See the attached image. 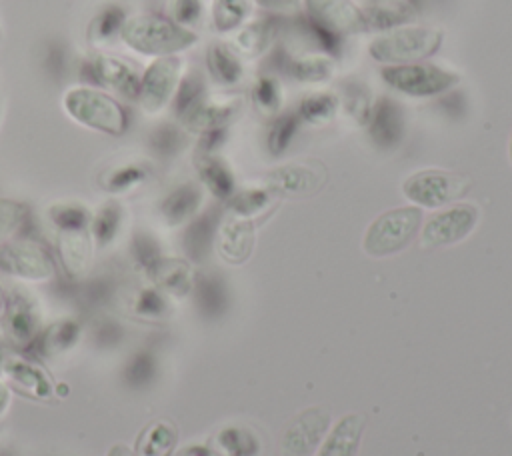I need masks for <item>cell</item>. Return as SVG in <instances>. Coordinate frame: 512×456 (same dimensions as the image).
<instances>
[{"label": "cell", "instance_id": "cell-1", "mask_svg": "<svg viewBox=\"0 0 512 456\" xmlns=\"http://www.w3.org/2000/svg\"><path fill=\"white\" fill-rule=\"evenodd\" d=\"M120 40L130 50L142 56H174L182 50L192 48L198 42L194 30H186L160 14H136L128 16Z\"/></svg>", "mask_w": 512, "mask_h": 456}, {"label": "cell", "instance_id": "cell-2", "mask_svg": "<svg viewBox=\"0 0 512 456\" xmlns=\"http://www.w3.org/2000/svg\"><path fill=\"white\" fill-rule=\"evenodd\" d=\"M442 40L440 28L404 24L376 34L368 44V54L384 66L422 62L440 50Z\"/></svg>", "mask_w": 512, "mask_h": 456}, {"label": "cell", "instance_id": "cell-3", "mask_svg": "<svg viewBox=\"0 0 512 456\" xmlns=\"http://www.w3.org/2000/svg\"><path fill=\"white\" fill-rule=\"evenodd\" d=\"M62 106L68 118L84 128L110 136H120L128 130L126 110L114 96L100 88L72 86L64 92Z\"/></svg>", "mask_w": 512, "mask_h": 456}, {"label": "cell", "instance_id": "cell-4", "mask_svg": "<svg viewBox=\"0 0 512 456\" xmlns=\"http://www.w3.org/2000/svg\"><path fill=\"white\" fill-rule=\"evenodd\" d=\"M380 76L392 90L412 98H432L452 90L460 82L458 72L428 62L382 66Z\"/></svg>", "mask_w": 512, "mask_h": 456}, {"label": "cell", "instance_id": "cell-5", "mask_svg": "<svg viewBox=\"0 0 512 456\" xmlns=\"http://www.w3.org/2000/svg\"><path fill=\"white\" fill-rule=\"evenodd\" d=\"M422 212L416 206L392 208L380 214L364 234V250L370 256H390L400 252L416 236Z\"/></svg>", "mask_w": 512, "mask_h": 456}, {"label": "cell", "instance_id": "cell-6", "mask_svg": "<svg viewBox=\"0 0 512 456\" xmlns=\"http://www.w3.org/2000/svg\"><path fill=\"white\" fill-rule=\"evenodd\" d=\"M4 342L16 350H28L44 328L42 306L38 298L24 286H16L6 296L0 318Z\"/></svg>", "mask_w": 512, "mask_h": 456}, {"label": "cell", "instance_id": "cell-7", "mask_svg": "<svg viewBox=\"0 0 512 456\" xmlns=\"http://www.w3.org/2000/svg\"><path fill=\"white\" fill-rule=\"evenodd\" d=\"M470 186L472 180L466 174L428 168L414 172L410 178H406L402 184V192L408 200L424 208H440L466 196Z\"/></svg>", "mask_w": 512, "mask_h": 456}, {"label": "cell", "instance_id": "cell-8", "mask_svg": "<svg viewBox=\"0 0 512 456\" xmlns=\"http://www.w3.org/2000/svg\"><path fill=\"white\" fill-rule=\"evenodd\" d=\"M0 272L22 282H48L56 266L48 248L34 238H10L0 244Z\"/></svg>", "mask_w": 512, "mask_h": 456}, {"label": "cell", "instance_id": "cell-9", "mask_svg": "<svg viewBox=\"0 0 512 456\" xmlns=\"http://www.w3.org/2000/svg\"><path fill=\"white\" fill-rule=\"evenodd\" d=\"M180 78H182V60L176 54L154 58L146 66L140 78V90L136 100L142 112L150 116L160 114L172 102Z\"/></svg>", "mask_w": 512, "mask_h": 456}, {"label": "cell", "instance_id": "cell-10", "mask_svg": "<svg viewBox=\"0 0 512 456\" xmlns=\"http://www.w3.org/2000/svg\"><path fill=\"white\" fill-rule=\"evenodd\" d=\"M82 76H86L90 84L102 86L118 96L132 100L138 98L142 74H138V70L124 58L94 52L82 64Z\"/></svg>", "mask_w": 512, "mask_h": 456}, {"label": "cell", "instance_id": "cell-11", "mask_svg": "<svg viewBox=\"0 0 512 456\" xmlns=\"http://www.w3.org/2000/svg\"><path fill=\"white\" fill-rule=\"evenodd\" d=\"M328 180V170L318 160H300L282 164L266 174V188L286 198L316 194Z\"/></svg>", "mask_w": 512, "mask_h": 456}, {"label": "cell", "instance_id": "cell-12", "mask_svg": "<svg viewBox=\"0 0 512 456\" xmlns=\"http://www.w3.org/2000/svg\"><path fill=\"white\" fill-rule=\"evenodd\" d=\"M478 222V208L474 204H454L438 214H432L422 230L420 246L438 248L464 240Z\"/></svg>", "mask_w": 512, "mask_h": 456}, {"label": "cell", "instance_id": "cell-13", "mask_svg": "<svg viewBox=\"0 0 512 456\" xmlns=\"http://www.w3.org/2000/svg\"><path fill=\"white\" fill-rule=\"evenodd\" d=\"M304 16L342 38L364 32L362 8L354 0H304Z\"/></svg>", "mask_w": 512, "mask_h": 456}, {"label": "cell", "instance_id": "cell-14", "mask_svg": "<svg viewBox=\"0 0 512 456\" xmlns=\"http://www.w3.org/2000/svg\"><path fill=\"white\" fill-rule=\"evenodd\" d=\"M328 424H330L328 410L320 406L306 408L286 424L280 438L282 452L286 456H308L326 434Z\"/></svg>", "mask_w": 512, "mask_h": 456}, {"label": "cell", "instance_id": "cell-15", "mask_svg": "<svg viewBox=\"0 0 512 456\" xmlns=\"http://www.w3.org/2000/svg\"><path fill=\"white\" fill-rule=\"evenodd\" d=\"M270 66L276 72L304 84L328 82L336 72L334 60L326 54H292L286 48L274 50Z\"/></svg>", "mask_w": 512, "mask_h": 456}, {"label": "cell", "instance_id": "cell-16", "mask_svg": "<svg viewBox=\"0 0 512 456\" xmlns=\"http://www.w3.org/2000/svg\"><path fill=\"white\" fill-rule=\"evenodd\" d=\"M366 130L370 140L382 148H396L406 134L404 108L390 96H380L374 100L370 116L366 120Z\"/></svg>", "mask_w": 512, "mask_h": 456}, {"label": "cell", "instance_id": "cell-17", "mask_svg": "<svg viewBox=\"0 0 512 456\" xmlns=\"http://www.w3.org/2000/svg\"><path fill=\"white\" fill-rule=\"evenodd\" d=\"M0 372L6 376L10 388L22 396L34 400H50L54 396V382L34 360L16 356L6 358Z\"/></svg>", "mask_w": 512, "mask_h": 456}, {"label": "cell", "instance_id": "cell-18", "mask_svg": "<svg viewBox=\"0 0 512 456\" xmlns=\"http://www.w3.org/2000/svg\"><path fill=\"white\" fill-rule=\"evenodd\" d=\"M152 164L146 158H122L112 164H108L98 174V186L110 194V196H122L130 194L138 188H142L152 178Z\"/></svg>", "mask_w": 512, "mask_h": 456}, {"label": "cell", "instance_id": "cell-19", "mask_svg": "<svg viewBox=\"0 0 512 456\" xmlns=\"http://www.w3.org/2000/svg\"><path fill=\"white\" fill-rule=\"evenodd\" d=\"M242 110L240 96H226V98H204L194 110L180 118V126L188 132H208L216 128H226Z\"/></svg>", "mask_w": 512, "mask_h": 456}, {"label": "cell", "instance_id": "cell-20", "mask_svg": "<svg viewBox=\"0 0 512 456\" xmlns=\"http://www.w3.org/2000/svg\"><path fill=\"white\" fill-rule=\"evenodd\" d=\"M56 250L62 268L70 280H82L90 270L94 256V242L90 228L56 230Z\"/></svg>", "mask_w": 512, "mask_h": 456}, {"label": "cell", "instance_id": "cell-21", "mask_svg": "<svg viewBox=\"0 0 512 456\" xmlns=\"http://www.w3.org/2000/svg\"><path fill=\"white\" fill-rule=\"evenodd\" d=\"M82 336V324L76 318H60L44 326L34 344L26 350L36 360H52L72 350Z\"/></svg>", "mask_w": 512, "mask_h": 456}, {"label": "cell", "instance_id": "cell-22", "mask_svg": "<svg viewBox=\"0 0 512 456\" xmlns=\"http://www.w3.org/2000/svg\"><path fill=\"white\" fill-rule=\"evenodd\" d=\"M146 278L168 298H182L194 288V272L184 258L162 256Z\"/></svg>", "mask_w": 512, "mask_h": 456}, {"label": "cell", "instance_id": "cell-23", "mask_svg": "<svg viewBox=\"0 0 512 456\" xmlns=\"http://www.w3.org/2000/svg\"><path fill=\"white\" fill-rule=\"evenodd\" d=\"M416 10L406 0H370L362 6L364 32H386L404 24H410Z\"/></svg>", "mask_w": 512, "mask_h": 456}, {"label": "cell", "instance_id": "cell-24", "mask_svg": "<svg viewBox=\"0 0 512 456\" xmlns=\"http://www.w3.org/2000/svg\"><path fill=\"white\" fill-rule=\"evenodd\" d=\"M254 246V226L248 220L230 218L222 222L216 230V248L218 254L230 262L240 264L244 262Z\"/></svg>", "mask_w": 512, "mask_h": 456}, {"label": "cell", "instance_id": "cell-25", "mask_svg": "<svg viewBox=\"0 0 512 456\" xmlns=\"http://www.w3.org/2000/svg\"><path fill=\"white\" fill-rule=\"evenodd\" d=\"M200 204H202V190L192 182H184L172 188L160 200L158 216L166 226L174 228L184 222H190L196 216Z\"/></svg>", "mask_w": 512, "mask_h": 456}, {"label": "cell", "instance_id": "cell-26", "mask_svg": "<svg viewBox=\"0 0 512 456\" xmlns=\"http://www.w3.org/2000/svg\"><path fill=\"white\" fill-rule=\"evenodd\" d=\"M278 34V16L270 14L252 22H246L242 28L236 30L232 38V48L244 58H258L262 56Z\"/></svg>", "mask_w": 512, "mask_h": 456}, {"label": "cell", "instance_id": "cell-27", "mask_svg": "<svg viewBox=\"0 0 512 456\" xmlns=\"http://www.w3.org/2000/svg\"><path fill=\"white\" fill-rule=\"evenodd\" d=\"M124 224H126L124 204L114 196L102 202L92 212V220H90V236H92L94 248L98 250L110 248L122 234Z\"/></svg>", "mask_w": 512, "mask_h": 456}, {"label": "cell", "instance_id": "cell-28", "mask_svg": "<svg viewBox=\"0 0 512 456\" xmlns=\"http://www.w3.org/2000/svg\"><path fill=\"white\" fill-rule=\"evenodd\" d=\"M366 426L364 414H348L338 420L318 456H356Z\"/></svg>", "mask_w": 512, "mask_h": 456}, {"label": "cell", "instance_id": "cell-29", "mask_svg": "<svg viewBox=\"0 0 512 456\" xmlns=\"http://www.w3.org/2000/svg\"><path fill=\"white\" fill-rule=\"evenodd\" d=\"M206 66L212 80L220 86H236L244 76L240 54L222 40H216L208 46Z\"/></svg>", "mask_w": 512, "mask_h": 456}, {"label": "cell", "instance_id": "cell-30", "mask_svg": "<svg viewBox=\"0 0 512 456\" xmlns=\"http://www.w3.org/2000/svg\"><path fill=\"white\" fill-rule=\"evenodd\" d=\"M340 110V96L332 90H310L304 92L298 100L296 114L300 122L312 126H326L330 124Z\"/></svg>", "mask_w": 512, "mask_h": 456}, {"label": "cell", "instance_id": "cell-31", "mask_svg": "<svg viewBox=\"0 0 512 456\" xmlns=\"http://www.w3.org/2000/svg\"><path fill=\"white\" fill-rule=\"evenodd\" d=\"M196 170L202 184L220 200H230L234 194V174L218 154H196Z\"/></svg>", "mask_w": 512, "mask_h": 456}, {"label": "cell", "instance_id": "cell-32", "mask_svg": "<svg viewBox=\"0 0 512 456\" xmlns=\"http://www.w3.org/2000/svg\"><path fill=\"white\" fill-rule=\"evenodd\" d=\"M126 20H128V14L124 6L112 4V2L100 6L98 12L88 22V30H86L88 44L94 48L110 44L116 36H120Z\"/></svg>", "mask_w": 512, "mask_h": 456}, {"label": "cell", "instance_id": "cell-33", "mask_svg": "<svg viewBox=\"0 0 512 456\" xmlns=\"http://www.w3.org/2000/svg\"><path fill=\"white\" fill-rule=\"evenodd\" d=\"M126 310L132 318L144 322H158L170 314V298L156 286H142L128 294Z\"/></svg>", "mask_w": 512, "mask_h": 456}, {"label": "cell", "instance_id": "cell-34", "mask_svg": "<svg viewBox=\"0 0 512 456\" xmlns=\"http://www.w3.org/2000/svg\"><path fill=\"white\" fill-rule=\"evenodd\" d=\"M178 442V430L168 420L150 422L136 440V456H170Z\"/></svg>", "mask_w": 512, "mask_h": 456}, {"label": "cell", "instance_id": "cell-35", "mask_svg": "<svg viewBox=\"0 0 512 456\" xmlns=\"http://www.w3.org/2000/svg\"><path fill=\"white\" fill-rule=\"evenodd\" d=\"M162 244L150 230H134L128 240V264L134 272L148 274L150 268L162 258Z\"/></svg>", "mask_w": 512, "mask_h": 456}, {"label": "cell", "instance_id": "cell-36", "mask_svg": "<svg viewBox=\"0 0 512 456\" xmlns=\"http://www.w3.org/2000/svg\"><path fill=\"white\" fill-rule=\"evenodd\" d=\"M216 218L212 212H206L198 218H192L186 232H184V250L188 254L190 260H204L212 242H214V236H216Z\"/></svg>", "mask_w": 512, "mask_h": 456}, {"label": "cell", "instance_id": "cell-37", "mask_svg": "<svg viewBox=\"0 0 512 456\" xmlns=\"http://www.w3.org/2000/svg\"><path fill=\"white\" fill-rule=\"evenodd\" d=\"M300 128V118L296 110H284L272 116L266 130V148L272 156H280L292 144L296 132Z\"/></svg>", "mask_w": 512, "mask_h": 456}, {"label": "cell", "instance_id": "cell-38", "mask_svg": "<svg viewBox=\"0 0 512 456\" xmlns=\"http://www.w3.org/2000/svg\"><path fill=\"white\" fill-rule=\"evenodd\" d=\"M212 24L218 32H236L252 14V0H214Z\"/></svg>", "mask_w": 512, "mask_h": 456}, {"label": "cell", "instance_id": "cell-39", "mask_svg": "<svg viewBox=\"0 0 512 456\" xmlns=\"http://www.w3.org/2000/svg\"><path fill=\"white\" fill-rule=\"evenodd\" d=\"M46 216L54 226V230H78V228H90L92 210L82 202L62 200V202H54L46 210Z\"/></svg>", "mask_w": 512, "mask_h": 456}, {"label": "cell", "instance_id": "cell-40", "mask_svg": "<svg viewBox=\"0 0 512 456\" xmlns=\"http://www.w3.org/2000/svg\"><path fill=\"white\" fill-rule=\"evenodd\" d=\"M156 374H158V362H156V356L148 350L134 352L122 368V380L132 390L148 388L156 380Z\"/></svg>", "mask_w": 512, "mask_h": 456}, {"label": "cell", "instance_id": "cell-41", "mask_svg": "<svg viewBox=\"0 0 512 456\" xmlns=\"http://www.w3.org/2000/svg\"><path fill=\"white\" fill-rule=\"evenodd\" d=\"M204 98H206V82H204L202 74L188 72V74H182L170 106H172L176 118L180 120L190 110H194Z\"/></svg>", "mask_w": 512, "mask_h": 456}, {"label": "cell", "instance_id": "cell-42", "mask_svg": "<svg viewBox=\"0 0 512 456\" xmlns=\"http://www.w3.org/2000/svg\"><path fill=\"white\" fill-rule=\"evenodd\" d=\"M186 144V134L180 124L162 122L148 136L150 152L160 160L174 158Z\"/></svg>", "mask_w": 512, "mask_h": 456}, {"label": "cell", "instance_id": "cell-43", "mask_svg": "<svg viewBox=\"0 0 512 456\" xmlns=\"http://www.w3.org/2000/svg\"><path fill=\"white\" fill-rule=\"evenodd\" d=\"M372 104H374V98L370 96V90L362 80L348 78L342 82L340 106H344V110L348 112V116L352 120H356L358 124L364 126L370 116Z\"/></svg>", "mask_w": 512, "mask_h": 456}, {"label": "cell", "instance_id": "cell-44", "mask_svg": "<svg viewBox=\"0 0 512 456\" xmlns=\"http://www.w3.org/2000/svg\"><path fill=\"white\" fill-rule=\"evenodd\" d=\"M250 100L252 106L266 116H276L278 112H282V86L280 82L270 76V74H262L254 80L252 90H250Z\"/></svg>", "mask_w": 512, "mask_h": 456}, {"label": "cell", "instance_id": "cell-45", "mask_svg": "<svg viewBox=\"0 0 512 456\" xmlns=\"http://www.w3.org/2000/svg\"><path fill=\"white\" fill-rule=\"evenodd\" d=\"M28 218V206L12 200V198H0V244L10 240L12 234L26 222Z\"/></svg>", "mask_w": 512, "mask_h": 456}, {"label": "cell", "instance_id": "cell-46", "mask_svg": "<svg viewBox=\"0 0 512 456\" xmlns=\"http://www.w3.org/2000/svg\"><path fill=\"white\" fill-rule=\"evenodd\" d=\"M168 18L186 30H194L204 18V0H170Z\"/></svg>", "mask_w": 512, "mask_h": 456}, {"label": "cell", "instance_id": "cell-47", "mask_svg": "<svg viewBox=\"0 0 512 456\" xmlns=\"http://www.w3.org/2000/svg\"><path fill=\"white\" fill-rule=\"evenodd\" d=\"M272 198L268 188H246L230 196V206L238 216H252L260 212Z\"/></svg>", "mask_w": 512, "mask_h": 456}, {"label": "cell", "instance_id": "cell-48", "mask_svg": "<svg viewBox=\"0 0 512 456\" xmlns=\"http://www.w3.org/2000/svg\"><path fill=\"white\" fill-rule=\"evenodd\" d=\"M196 292H198V302L206 312H216L220 310L224 302V290L222 282L216 276H200L196 282Z\"/></svg>", "mask_w": 512, "mask_h": 456}, {"label": "cell", "instance_id": "cell-49", "mask_svg": "<svg viewBox=\"0 0 512 456\" xmlns=\"http://www.w3.org/2000/svg\"><path fill=\"white\" fill-rule=\"evenodd\" d=\"M110 294H112L110 278L100 276V278H92L90 282H86V284H84L80 298H82V302H84L86 306L96 308V306L106 304V302L110 300Z\"/></svg>", "mask_w": 512, "mask_h": 456}, {"label": "cell", "instance_id": "cell-50", "mask_svg": "<svg viewBox=\"0 0 512 456\" xmlns=\"http://www.w3.org/2000/svg\"><path fill=\"white\" fill-rule=\"evenodd\" d=\"M124 332H122V326L110 318H102L94 324L92 328V338L98 346L102 348H114L118 346V342L122 340Z\"/></svg>", "mask_w": 512, "mask_h": 456}, {"label": "cell", "instance_id": "cell-51", "mask_svg": "<svg viewBox=\"0 0 512 456\" xmlns=\"http://www.w3.org/2000/svg\"><path fill=\"white\" fill-rule=\"evenodd\" d=\"M226 136H228V126L202 132L200 140H198V152L196 154H216V150L224 144Z\"/></svg>", "mask_w": 512, "mask_h": 456}, {"label": "cell", "instance_id": "cell-52", "mask_svg": "<svg viewBox=\"0 0 512 456\" xmlns=\"http://www.w3.org/2000/svg\"><path fill=\"white\" fill-rule=\"evenodd\" d=\"M272 14H296L302 0H252Z\"/></svg>", "mask_w": 512, "mask_h": 456}, {"label": "cell", "instance_id": "cell-53", "mask_svg": "<svg viewBox=\"0 0 512 456\" xmlns=\"http://www.w3.org/2000/svg\"><path fill=\"white\" fill-rule=\"evenodd\" d=\"M178 456H214L208 448H202V446H190V448H184Z\"/></svg>", "mask_w": 512, "mask_h": 456}, {"label": "cell", "instance_id": "cell-54", "mask_svg": "<svg viewBox=\"0 0 512 456\" xmlns=\"http://www.w3.org/2000/svg\"><path fill=\"white\" fill-rule=\"evenodd\" d=\"M8 404H10V388L4 382H0V414L6 412Z\"/></svg>", "mask_w": 512, "mask_h": 456}, {"label": "cell", "instance_id": "cell-55", "mask_svg": "<svg viewBox=\"0 0 512 456\" xmlns=\"http://www.w3.org/2000/svg\"><path fill=\"white\" fill-rule=\"evenodd\" d=\"M106 456H136L134 450H130L126 444H114Z\"/></svg>", "mask_w": 512, "mask_h": 456}, {"label": "cell", "instance_id": "cell-56", "mask_svg": "<svg viewBox=\"0 0 512 456\" xmlns=\"http://www.w3.org/2000/svg\"><path fill=\"white\" fill-rule=\"evenodd\" d=\"M54 392L58 394V398H66L68 396V386L66 384H58V386H54Z\"/></svg>", "mask_w": 512, "mask_h": 456}, {"label": "cell", "instance_id": "cell-57", "mask_svg": "<svg viewBox=\"0 0 512 456\" xmlns=\"http://www.w3.org/2000/svg\"><path fill=\"white\" fill-rule=\"evenodd\" d=\"M6 358H8V356H6V342L0 340V370H2V364H4Z\"/></svg>", "mask_w": 512, "mask_h": 456}, {"label": "cell", "instance_id": "cell-58", "mask_svg": "<svg viewBox=\"0 0 512 456\" xmlns=\"http://www.w3.org/2000/svg\"><path fill=\"white\" fill-rule=\"evenodd\" d=\"M4 304H6V296H4V292L0 288V318H2V312H4Z\"/></svg>", "mask_w": 512, "mask_h": 456}, {"label": "cell", "instance_id": "cell-59", "mask_svg": "<svg viewBox=\"0 0 512 456\" xmlns=\"http://www.w3.org/2000/svg\"><path fill=\"white\" fill-rule=\"evenodd\" d=\"M508 156H510V162H512V134H510V142H508Z\"/></svg>", "mask_w": 512, "mask_h": 456}, {"label": "cell", "instance_id": "cell-60", "mask_svg": "<svg viewBox=\"0 0 512 456\" xmlns=\"http://www.w3.org/2000/svg\"><path fill=\"white\" fill-rule=\"evenodd\" d=\"M0 456H8V454H6V452H2V450H0Z\"/></svg>", "mask_w": 512, "mask_h": 456}]
</instances>
